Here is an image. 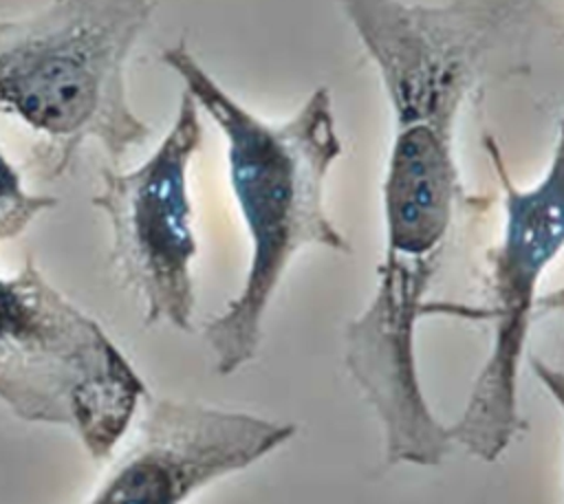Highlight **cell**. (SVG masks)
<instances>
[{"label": "cell", "instance_id": "1", "mask_svg": "<svg viewBox=\"0 0 564 504\" xmlns=\"http://www.w3.org/2000/svg\"><path fill=\"white\" fill-rule=\"evenodd\" d=\"M375 62L392 112L383 178L386 246L372 302L419 315L441 271L465 189L458 117L500 70L520 68L542 15L540 0H339Z\"/></svg>", "mask_w": 564, "mask_h": 504}, {"label": "cell", "instance_id": "2", "mask_svg": "<svg viewBox=\"0 0 564 504\" xmlns=\"http://www.w3.org/2000/svg\"><path fill=\"white\" fill-rule=\"evenodd\" d=\"M161 62L220 130L229 187L249 238V264L238 295L203 328L214 370L227 376L258 354L264 315L293 258L306 246L350 253L324 207V183L344 147L324 86L293 117L273 123L231 97L185 40L165 46Z\"/></svg>", "mask_w": 564, "mask_h": 504}, {"label": "cell", "instance_id": "3", "mask_svg": "<svg viewBox=\"0 0 564 504\" xmlns=\"http://www.w3.org/2000/svg\"><path fill=\"white\" fill-rule=\"evenodd\" d=\"M152 11L154 0H46L0 18V114L31 132L40 178L73 172L90 143L117 163L150 139L126 73Z\"/></svg>", "mask_w": 564, "mask_h": 504}, {"label": "cell", "instance_id": "4", "mask_svg": "<svg viewBox=\"0 0 564 504\" xmlns=\"http://www.w3.org/2000/svg\"><path fill=\"white\" fill-rule=\"evenodd\" d=\"M148 387L97 319L26 258L0 275V403L26 423L70 429L110 460Z\"/></svg>", "mask_w": 564, "mask_h": 504}, {"label": "cell", "instance_id": "5", "mask_svg": "<svg viewBox=\"0 0 564 504\" xmlns=\"http://www.w3.org/2000/svg\"><path fill=\"white\" fill-rule=\"evenodd\" d=\"M502 189V235L489 251L494 335L458 418L447 425L454 445L482 462L498 460L522 431L518 372L535 317L538 284L564 249V117L542 178L518 187L494 136H482Z\"/></svg>", "mask_w": 564, "mask_h": 504}, {"label": "cell", "instance_id": "6", "mask_svg": "<svg viewBox=\"0 0 564 504\" xmlns=\"http://www.w3.org/2000/svg\"><path fill=\"white\" fill-rule=\"evenodd\" d=\"M200 145V108L183 90L152 154L130 169L101 167L90 198L110 224V264L123 288L139 299L145 326L192 330L198 240L189 169Z\"/></svg>", "mask_w": 564, "mask_h": 504}, {"label": "cell", "instance_id": "7", "mask_svg": "<svg viewBox=\"0 0 564 504\" xmlns=\"http://www.w3.org/2000/svg\"><path fill=\"white\" fill-rule=\"evenodd\" d=\"M295 436V425L196 401L152 398L84 504H187Z\"/></svg>", "mask_w": 564, "mask_h": 504}, {"label": "cell", "instance_id": "8", "mask_svg": "<svg viewBox=\"0 0 564 504\" xmlns=\"http://www.w3.org/2000/svg\"><path fill=\"white\" fill-rule=\"evenodd\" d=\"M55 205L57 198L29 191L20 169L0 152V244L22 235L35 218Z\"/></svg>", "mask_w": 564, "mask_h": 504}, {"label": "cell", "instance_id": "9", "mask_svg": "<svg viewBox=\"0 0 564 504\" xmlns=\"http://www.w3.org/2000/svg\"><path fill=\"white\" fill-rule=\"evenodd\" d=\"M529 365H531V372L538 376V381L546 387V392L564 412V370H557L538 357H529Z\"/></svg>", "mask_w": 564, "mask_h": 504}, {"label": "cell", "instance_id": "10", "mask_svg": "<svg viewBox=\"0 0 564 504\" xmlns=\"http://www.w3.org/2000/svg\"><path fill=\"white\" fill-rule=\"evenodd\" d=\"M535 313H560L564 317V286L538 297V304H535Z\"/></svg>", "mask_w": 564, "mask_h": 504}, {"label": "cell", "instance_id": "11", "mask_svg": "<svg viewBox=\"0 0 564 504\" xmlns=\"http://www.w3.org/2000/svg\"><path fill=\"white\" fill-rule=\"evenodd\" d=\"M562 37H564V31H562Z\"/></svg>", "mask_w": 564, "mask_h": 504}]
</instances>
